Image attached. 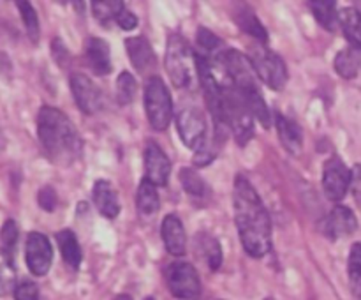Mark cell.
Returning <instances> with one entry per match:
<instances>
[{"mask_svg": "<svg viewBox=\"0 0 361 300\" xmlns=\"http://www.w3.org/2000/svg\"><path fill=\"white\" fill-rule=\"evenodd\" d=\"M235 221L245 253L252 258H263L271 249V222L267 207L252 184L236 175L233 187Z\"/></svg>", "mask_w": 361, "mask_h": 300, "instance_id": "6da1fadb", "label": "cell"}, {"mask_svg": "<svg viewBox=\"0 0 361 300\" xmlns=\"http://www.w3.org/2000/svg\"><path fill=\"white\" fill-rule=\"evenodd\" d=\"M37 134L44 154L55 164H73L83 150V141L74 124L66 113L53 106L39 109Z\"/></svg>", "mask_w": 361, "mask_h": 300, "instance_id": "7a4b0ae2", "label": "cell"}, {"mask_svg": "<svg viewBox=\"0 0 361 300\" xmlns=\"http://www.w3.org/2000/svg\"><path fill=\"white\" fill-rule=\"evenodd\" d=\"M164 66L169 80L173 81L176 88L190 87L194 76L197 74V62L196 55L192 53L183 35H169L168 44H166Z\"/></svg>", "mask_w": 361, "mask_h": 300, "instance_id": "3957f363", "label": "cell"}, {"mask_svg": "<svg viewBox=\"0 0 361 300\" xmlns=\"http://www.w3.org/2000/svg\"><path fill=\"white\" fill-rule=\"evenodd\" d=\"M222 101H224V115L229 131L235 134L240 145H245L254 136V115L245 97L235 85L228 83L222 88Z\"/></svg>", "mask_w": 361, "mask_h": 300, "instance_id": "277c9868", "label": "cell"}, {"mask_svg": "<svg viewBox=\"0 0 361 300\" xmlns=\"http://www.w3.org/2000/svg\"><path fill=\"white\" fill-rule=\"evenodd\" d=\"M145 112L155 131H166L171 124L173 101L161 76L148 78L145 85Z\"/></svg>", "mask_w": 361, "mask_h": 300, "instance_id": "5b68a950", "label": "cell"}, {"mask_svg": "<svg viewBox=\"0 0 361 300\" xmlns=\"http://www.w3.org/2000/svg\"><path fill=\"white\" fill-rule=\"evenodd\" d=\"M257 78L274 90H282L288 83V67L284 60L264 44H256L249 55Z\"/></svg>", "mask_w": 361, "mask_h": 300, "instance_id": "8992f818", "label": "cell"}, {"mask_svg": "<svg viewBox=\"0 0 361 300\" xmlns=\"http://www.w3.org/2000/svg\"><path fill=\"white\" fill-rule=\"evenodd\" d=\"M215 62L222 67L224 74L228 80L235 85L238 90H252L257 87V74L254 71L252 62L247 55L236 49H222L217 56Z\"/></svg>", "mask_w": 361, "mask_h": 300, "instance_id": "52a82bcc", "label": "cell"}, {"mask_svg": "<svg viewBox=\"0 0 361 300\" xmlns=\"http://www.w3.org/2000/svg\"><path fill=\"white\" fill-rule=\"evenodd\" d=\"M166 282L171 295L180 300H194L201 293L200 275L187 261H173L166 270Z\"/></svg>", "mask_w": 361, "mask_h": 300, "instance_id": "ba28073f", "label": "cell"}, {"mask_svg": "<svg viewBox=\"0 0 361 300\" xmlns=\"http://www.w3.org/2000/svg\"><path fill=\"white\" fill-rule=\"evenodd\" d=\"M176 129H178L180 140L194 152L207 141V119L201 109L194 108V106H187L178 113Z\"/></svg>", "mask_w": 361, "mask_h": 300, "instance_id": "9c48e42d", "label": "cell"}, {"mask_svg": "<svg viewBox=\"0 0 361 300\" xmlns=\"http://www.w3.org/2000/svg\"><path fill=\"white\" fill-rule=\"evenodd\" d=\"M351 187V169L341 157L334 155L326 161L323 169V189L328 200L341 201Z\"/></svg>", "mask_w": 361, "mask_h": 300, "instance_id": "30bf717a", "label": "cell"}, {"mask_svg": "<svg viewBox=\"0 0 361 300\" xmlns=\"http://www.w3.org/2000/svg\"><path fill=\"white\" fill-rule=\"evenodd\" d=\"M51 260L53 249L48 236L39 232L28 233L27 242H25V261H27L28 270L41 277V275L48 274Z\"/></svg>", "mask_w": 361, "mask_h": 300, "instance_id": "8fae6325", "label": "cell"}, {"mask_svg": "<svg viewBox=\"0 0 361 300\" xmlns=\"http://www.w3.org/2000/svg\"><path fill=\"white\" fill-rule=\"evenodd\" d=\"M71 90L78 108L87 115H94L102 108V94L97 85L81 73L71 74Z\"/></svg>", "mask_w": 361, "mask_h": 300, "instance_id": "7c38bea8", "label": "cell"}, {"mask_svg": "<svg viewBox=\"0 0 361 300\" xmlns=\"http://www.w3.org/2000/svg\"><path fill=\"white\" fill-rule=\"evenodd\" d=\"M356 228H358V221H356L355 212L344 205H337L323 222V233L331 240L351 235L356 232Z\"/></svg>", "mask_w": 361, "mask_h": 300, "instance_id": "4fadbf2b", "label": "cell"}, {"mask_svg": "<svg viewBox=\"0 0 361 300\" xmlns=\"http://www.w3.org/2000/svg\"><path fill=\"white\" fill-rule=\"evenodd\" d=\"M171 173V162L157 143H148L145 150V179L155 186H166Z\"/></svg>", "mask_w": 361, "mask_h": 300, "instance_id": "5bb4252c", "label": "cell"}, {"mask_svg": "<svg viewBox=\"0 0 361 300\" xmlns=\"http://www.w3.org/2000/svg\"><path fill=\"white\" fill-rule=\"evenodd\" d=\"M233 18H235L236 25H238L247 35L256 39L261 44H267L268 30L264 28V25L261 23V20L256 16V13H254L252 7H250L249 4L243 2V0H233Z\"/></svg>", "mask_w": 361, "mask_h": 300, "instance_id": "9a60e30c", "label": "cell"}, {"mask_svg": "<svg viewBox=\"0 0 361 300\" xmlns=\"http://www.w3.org/2000/svg\"><path fill=\"white\" fill-rule=\"evenodd\" d=\"M161 235H162V242H164V247L168 249L169 254H173V256H182V254H185L187 235H185V228H183L178 215L175 214L166 215L161 226Z\"/></svg>", "mask_w": 361, "mask_h": 300, "instance_id": "2e32d148", "label": "cell"}, {"mask_svg": "<svg viewBox=\"0 0 361 300\" xmlns=\"http://www.w3.org/2000/svg\"><path fill=\"white\" fill-rule=\"evenodd\" d=\"M126 49H127V55H129L130 62H133L134 69L140 71L141 74H145V73H148L150 69H154L155 53L145 35H134V37L127 39Z\"/></svg>", "mask_w": 361, "mask_h": 300, "instance_id": "e0dca14e", "label": "cell"}, {"mask_svg": "<svg viewBox=\"0 0 361 300\" xmlns=\"http://www.w3.org/2000/svg\"><path fill=\"white\" fill-rule=\"evenodd\" d=\"M85 56L90 69L99 76L111 73V53L108 42L99 37H90L85 44Z\"/></svg>", "mask_w": 361, "mask_h": 300, "instance_id": "ac0fdd59", "label": "cell"}, {"mask_svg": "<svg viewBox=\"0 0 361 300\" xmlns=\"http://www.w3.org/2000/svg\"><path fill=\"white\" fill-rule=\"evenodd\" d=\"M92 196H94V203L97 207V210L101 212L104 217L115 219L120 212V203L118 196H116L115 189H113L111 184L108 180H97L94 184V191H92Z\"/></svg>", "mask_w": 361, "mask_h": 300, "instance_id": "d6986e66", "label": "cell"}, {"mask_svg": "<svg viewBox=\"0 0 361 300\" xmlns=\"http://www.w3.org/2000/svg\"><path fill=\"white\" fill-rule=\"evenodd\" d=\"M275 126H277L279 140L284 145L289 154H298L303 145V133L295 120L288 119L286 115L277 113L275 115Z\"/></svg>", "mask_w": 361, "mask_h": 300, "instance_id": "ffe728a7", "label": "cell"}, {"mask_svg": "<svg viewBox=\"0 0 361 300\" xmlns=\"http://www.w3.org/2000/svg\"><path fill=\"white\" fill-rule=\"evenodd\" d=\"M310 13L314 14L317 23L328 32H335L338 25V13L337 0H309Z\"/></svg>", "mask_w": 361, "mask_h": 300, "instance_id": "44dd1931", "label": "cell"}, {"mask_svg": "<svg viewBox=\"0 0 361 300\" xmlns=\"http://www.w3.org/2000/svg\"><path fill=\"white\" fill-rule=\"evenodd\" d=\"M338 25L353 48L361 52V13L355 7H344L338 13Z\"/></svg>", "mask_w": 361, "mask_h": 300, "instance_id": "7402d4cb", "label": "cell"}, {"mask_svg": "<svg viewBox=\"0 0 361 300\" xmlns=\"http://www.w3.org/2000/svg\"><path fill=\"white\" fill-rule=\"evenodd\" d=\"M335 71L344 80H355L361 69V52L356 48H344L335 56Z\"/></svg>", "mask_w": 361, "mask_h": 300, "instance_id": "603a6c76", "label": "cell"}, {"mask_svg": "<svg viewBox=\"0 0 361 300\" xmlns=\"http://www.w3.org/2000/svg\"><path fill=\"white\" fill-rule=\"evenodd\" d=\"M56 244H59V249L63 261L73 268L80 267L83 254H81L80 242H78L74 232H71V229H62V232L56 233Z\"/></svg>", "mask_w": 361, "mask_h": 300, "instance_id": "cb8c5ba5", "label": "cell"}, {"mask_svg": "<svg viewBox=\"0 0 361 300\" xmlns=\"http://www.w3.org/2000/svg\"><path fill=\"white\" fill-rule=\"evenodd\" d=\"M196 247L210 270H217V268L221 267L222 249L221 244H219V240L215 239V236L208 235V233H200L196 239Z\"/></svg>", "mask_w": 361, "mask_h": 300, "instance_id": "d4e9b609", "label": "cell"}, {"mask_svg": "<svg viewBox=\"0 0 361 300\" xmlns=\"http://www.w3.org/2000/svg\"><path fill=\"white\" fill-rule=\"evenodd\" d=\"M136 205L137 210L145 215L155 214L159 210V207H161V198H159L157 186L152 184L148 179L141 180L140 187H137Z\"/></svg>", "mask_w": 361, "mask_h": 300, "instance_id": "484cf974", "label": "cell"}, {"mask_svg": "<svg viewBox=\"0 0 361 300\" xmlns=\"http://www.w3.org/2000/svg\"><path fill=\"white\" fill-rule=\"evenodd\" d=\"M240 92H242V95L245 97L254 119H257V122H261V126L268 129V127L271 126V113L270 109H268L267 101H264L259 88H252V90H240Z\"/></svg>", "mask_w": 361, "mask_h": 300, "instance_id": "4316f807", "label": "cell"}, {"mask_svg": "<svg viewBox=\"0 0 361 300\" xmlns=\"http://www.w3.org/2000/svg\"><path fill=\"white\" fill-rule=\"evenodd\" d=\"M90 4L95 20L101 25H108L111 21H116L118 14L126 9L123 7V0H90Z\"/></svg>", "mask_w": 361, "mask_h": 300, "instance_id": "83f0119b", "label": "cell"}, {"mask_svg": "<svg viewBox=\"0 0 361 300\" xmlns=\"http://www.w3.org/2000/svg\"><path fill=\"white\" fill-rule=\"evenodd\" d=\"M16 7L21 14V20H23L25 30H27L28 37L34 42H37L39 35H41V25H39L37 13H35L32 2L30 0H16Z\"/></svg>", "mask_w": 361, "mask_h": 300, "instance_id": "f1b7e54d", "label": "cell"}, {"mask_svg": "<svg viewBox=\"0 0 361 300\" xmlns=\"http://www.w3.org/2000/svg\"><path fill=\"white\" fill-rule=\"evenodd\" d=\"M180 182H182L183 189L190 198H204L208 196V186L192 168H183L180 172Z\"/></svg>", "mask_w": 361, "mask_h": 300, "instance_id": "f546056e", "label": "cell"}, {"mask_svg": "<svg viewBox=\"0 0 361 300\" xmlns=\"http://www.w3.org/2000/svg\"><path fill=\"white\" fill-rule=\"evenodd\" d=\"M348 275L353 293L356 299L361 300V244H355L351 247L348 260Z\"/></svg>", "mask_w": 361, "mask_h": 300, "instance_id": "4dcf8cb0", "label": "cell"}, {"mask_svg": "<svg viewBox=\"0 0 361 300\" xmlns=\"http://www.w3.org/2000/svg\"><path fill=\"white\" fill-rule=\"evenodd\" d=\"M136 90H137V83H136V78L133 76L130 73L123 71L120 73L118 80H116V99L122 106L130 104L136 97Z\"/></svg>", "mask_w": 361, "mask_h": 300, "instance_id": "1f68e13d", "label": "cell"}, {"mask_svg": "<svg viewBox=\"0 0 361 300\" xmlns=\"http://www.w3.org/2000/svg\"><path fill=\"white\" fill-rule=\"evenodd\" d=\"M197 46H200L201 52L200 55L208 56V59H215V56L222 52L221 39H219L214 32H210L208 28L203 27L197 30Z\"/></svg>", "mask_w": 361, "mask_h": 300, "instance_id": "d6a6232c", "label": "cell"}, {"mask_svg": "<svg viewBox=\"0 0 361 300\" xmlns=\"http://www.w3.org/2000/svg\"><path fill=\"white\" fill-rule=\"evenodd\" d=\"M217 152H219V145L214 143V141H204L200 148L196 150L194 154V164L196 166H207L217 157Z\"/></svg>", "mask_w": 361, "mask_h": 300, "instance_id": "836d02e7", "label": "cell"}, {"mask_svg": "<svg viewBox=\"0 0 361 300\" xmlns=\"http://www.w3.org/2000/svg\"><path fill=\"white\" fill-rule=\"evenodd\" d=\"M0 239H2L4 247L7 251L13 249L16 246V240H18V226L13 219H7L2 226V232H0Z\"/></svg>", "mask_w": 361, "mask_h": 300, "instance_id": "e575fe53", "label": "cell"}, {"mask_svg": "<svg viewBox=\"0 0 361 300\" xmlns=\"http://www.w3.org/2000/svg\"><path fill=\"white\" fill-rule=\"evenodd\" d=\"M14 300H39L37 284L25 281L14 288Z\"/></svg>", "mask_w": 361, "mask_h": 300, "instance_id": "d590c367", "label": "cell"}, {"mask_svg": "<svg viewBox=\"0 0 361 300\" xmlns=\"http://www.w3.org/2000/svg\"><path fill=\"white\" fill-rule=\"evenodd\" d=\"M37 201H39V205H41L42 210H46V212L55 210V207H56L55 189H53V187H48V186L42 187L37 194Z\"/></svg>", "mask_w": 361, "mask_h": 300, "instance_id": "8d00e7d4", "label": "cell"}, {"mask_svg": "<svg viewBox=\"0 0 361 300\" xmlns=\"http://www.w3.org/2000/svg\"><path fill=\"white\" fill-rule=\"evenodd\" d=\"M351 191L355 200L361 205V162L355 164V168L351 169Z\"/></svg>", "mask_w": 361, "mask_h": 300, "instance_id": "74e56055", "label": "cell"}, {"mask_svg": "<svg viewBox=\"0 0 361 300\" xmlns=\"http://www.w3.org/2000/svg\"><path fill=\"white\" fill-rule=\"evenodd\" d=\"M116 23H118V27L122 28V30H133L137 25V18L134 16L129 9H123L122 13L118 14V18H116Z\"/></svg>", "mask_w": 361, "mask_h": 300, "instance_id": "f35d334b", "label": "cell"}, {"mask_svg": "<svg viewBox=\"0 0 361 300\" xmlns=\"http://www.w3.org/2000/svg\"><path fill=\"white\" fill-rule=\"evenodd\" d=\"M115 300H133V299H130L129 295H118V296H115Z\"/></svg>", "mask_w": 361, "mask_h": 300, "instance_id": "ab89813d", "label": "cell"}, {"mask_svg": "<svg viewBox=\"0 0 361 300\" xmlns=\"http://www.w3.org/2000/svg\"><path fill=\"white\" fill-rule=\"evenodd\" d=\"M145 300H154V299H152V296H148V299H145Z\"/></svg>", "mask_w": 361, "mask_h": 300, "instance_id": "60d3db41", "label": "cell"}, {"mask_svg": "<svg viewBox=\"0 0 361 300\" xmlns=\"http://www.w3.org/2000/svg\"><path fill=\"white\" fill-rule=\"evenodd\" d=\"M267 300H274V299H267Z\"/></svg>", "mask_w": 361, "mask_h": 300, "instance_id": "b9f144b4", "label": "cell"}]
</instances>
